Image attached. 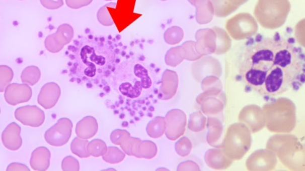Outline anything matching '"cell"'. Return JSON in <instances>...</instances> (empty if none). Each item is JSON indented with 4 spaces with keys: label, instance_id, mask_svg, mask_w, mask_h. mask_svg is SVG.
I'll list each match as a JSON object with an SVG mask.
<instances>
[{
    "label": "cell",
    "instance_id": "obj_3",
    "mask_svg": "<svg viewBox=\"0 0 305 171\" xmlns=\"http://www.w3.org/2000/svg\"><path fill=\"white\" fill-rule=\"evenodd\" d=\"M265 127L272 133H290L296 126V106L291 99L281 97L263 106Z\"/></svg>",
    "mask_w": 305,
    "mask_h": 171
},
{
    "label": "cell",
    "instance_id": "obj_27",
    "mask_svg": "<svg viewBox=\"0 0 305 171\" xmlns=\"http://www.w3.org/2000/svg\"><path fill=\"white\" fill-rule=\"evenodd\" d=\"M103 90H105V92L108 93L110 92V88L109 86H106L105 88H103Z\"/></svg>",
    "mask_w": 305,
    "mask_h": 171
},
{
    "label": "cell",
    "instance_id": "obj_32",
    "mask_svg": "<svg viewBox=\"0 0 305 171\" xmlns=\"http://www.w3.org/2000/svg\"><path fill=\"white\" fill-rule=\"evenodd\" d=\"M20 1H23V0H20Z\"/></svg>",
    "mask_w": 305,
    "mask_h": 171
},
{
    "label": "cell",
    "instance_id": "obj_1",
    "mask_svg": "<svg viewBox=\"0 0 305 171\" xmlns=\"http://www.w3.org/2000/svg\"><path fill=\"white\" fill-rule=\"evenodd\" d=\"M249 91L269 101L305 84V54L280 36L257 38L243 51L238 67Z\"/></svg>",
    "mask_w": 305,
    "mask_h": 171
},
{
    "label": "cell",
    "instance_id": "obj_12",
    "mask_svg": "<svg viewBox=\"0 0 305 171\" xmlns=\"http://www.w3.org/2000/svg\"><path fill=\"white\" fill-rule=\"evenodd\" d=\"M51 152L46 147L41 146L35 149L31 154L30 165L32 169L45 171L49 168Z\"/></svg>",
    "mask_w": 305,
    "mask_h": 171
},
{
    "label": "cell",
    "instance_id": "obj_13",
    "mask_svg": "<svg viewBox=\"0 0 305 171\" xmlns=\"http://www.w3.org/2000/svg\"><path fill=\"white\" fill-rule=\"evenodd\" d=\"M54 34L58 43L64 47L72 41L74 31L72 26L64 24L60 25Z\"/></svg>",
    "mask_w": 305,
    "mask_h": 171
},
{
    "label": "cell",
    "instance_id": "obj_30",
    "mask_svg": "<svg viewBox=\"0 0 305 171\" xmlns=\"http://www.w3.org/2000/svg\"><path fill=\"white\" fill-rule=\"evenodd\" d=\"M77 80H78V83H80L81 81V80L80 79H77Z\"/></svg>",
    "mask_w": 305,
    "mask_h": 171
},
{
    "label": "cell",
    "instance_id": "obj_28",
    "mask_svg": "<svg viewBox=\"0 0 305 171\" xmlns=\"http://www.w3.org/2000/svg\"><path fill=\"white\" fill-rule=\"evenodd\" d=\"M87 87L88 88H89V89L92 88V87H93L92 84H91L90 83H87Z\"/></svg>",
    "mask_w": 305,
    "mask_h": 171
},
{
    "label": "cell",
    "instance_id": "obj_6",
    "mask_svg": "<svg viewBox=\"0 0 305 171\" xmlns=\"http://www.w3.org/2000/svg\"><path fill=\"white\" fill-rule=\"evenodd\" d=\"M240 121L247 127L252 133H258L265 127L266 118L264 110L260 106L249 105L242 109Z\"/></svg>",
    "mask_w": 305,
    "mask_h": 171
},
{
    "label": "cell",
    "instance_id": "obj_18",
    "mask_svg": "<svg viewBox=\"0 0 305 171\" xmlns=\"http://www.w3.org/2000/svg\"><path fill=\"white\" fill-rule=\"evenodd\" d=\"M14 77V71L11 67L6 65L0 66V92H5L7 86L11 84Z\"/></svg>",
    "mask_w": 305,
    "mask_h": 171
},
{
    "label": "cell",
    "instance_id": "obj_22",
    "mask_svg": "<svg viewBox=\"0 0 305 171\" xmlns=\"http://www.w3.org/2000/svg\"><path fill=\"white\" fill-rule=\"evenodd\" d=\"M61 169L63 171H79V161L75 157L67 156L64 157L61 162Z\"/></svg>",
    "mask_w": 305,
    "mask_h": 171
},
{
    "label": "cell",
    "instance_id": "obj_17",
    "mask_svg": "<svg viewBox=\"0 0 305 171\" xmlns=\"http://www.w3.org/2000/svg\"><path fill=\"white\" fill-rule=\"evenodd\" d=\"M125 154L118 147H108V151L102 156L105 162L110 164H116L122 162L124 159Z\"/></svg>",
    "mask_w": 305,
    "mask_h": 171
},
{
    "label": "cell",
    "instance_id": "obj_25",
    "mask_svg": "<svg viewBox=\"0 0 305 171\" xmlns=\"http://www.w3.org/2000/svg\"><path fill=\"white\" fill-rule=\"evenodd\" d=\"M6 171H30V169L26 164L14 162L9 164Z\"/></svg>",
    "mask_w": 305,
    "mask_h": 171
},
{
    "label": "cell",
    "instance_id": "obj_8",
    "mask_svg": "<svg viewBox=\"0 0 305 171\" xmlns=\"http://www.w3.org/2000/svg\"><path fill=\"white\" fill-rule=\"evenodd\" d=\"M32 90L27 83H11L5 90V99L8 104L16 106L30 101Z\"/></svg>",
    "mask_w": 305,
    "mask_h": 171
},
{
    "label": "cell",
    "instance_id": "obj_4",
    "mask_svg": "<svg viewBox=\"0 0 305 171\" xmlns=\"http://www.w3.org/2000/svg\"><path fill=\"white\" fill-rule=\"evenodd\" d=\"M73 123L70 119L62 118L45 131L44 138L52 146L61 147L70 140L72 133Z\"/></svg>",
    "mask_w": 305,
    "mask_h": 171
},
{
    "label": "cell",
    "instance_id": "obj_26",
    "mask_svg": "<svg viewBox=\"0 0 305 171\" xmlns=\"http://www.w3.org/2000/svg\"><path fill=\"white\" fill-rule=\"evenodd\" d=\"M96 67H89L84 71V74L90 77H93L96 75Z\"/></svg>",
    "mask_w": 305,
    "mask_h": 171
},
{
    "label": "cell",
    "instance_id": "obj_9",
    "mask_svg": "<svg viewBox=\"0 0 305 171\" xmlns=\"http://www.w3.org/2000/svg\"><path fill=\"white\" fill-rule=\"evenodd\" d=\"M61 95V89L57 83L49 82L42 87L38 96V104L45 109L53 108Z\"/></svg>",
    "mask_w": 305,
    "mask_h": 171
},
{
    "label": "cell",
    "instance_id": "obj_2",
    "mask_svg": "<svg viewBox=\"0 0 305 171\" xmlns=\"http://www.w3.org/2000/svg\"><path fill=\"white\" fill-rule=\"evenodd\" d=\"M276 154L285 167L293 171H305V146L296 135L277 133L269 138L266 147Z\"/></svg>",
    "mask_w": 305,
    "mask_h": 171
},
{
    "label": "cell",
    "instance_id": "obj_16",
    "mask_svg": "<svg viewBox=\"0 0 305 171\" xmlns=\"http://www.w3.org/2000/svg\"><path fill=\"white\" fill-rule=\"evenodd\" d=\"M91 156L95 157L103 156L108 151V147L105 141L100 139H94L89 141L87 147Z\"/></svg>",
    "mask_w": 305,
    "mask_h": 171
},
{
    "label": "cell",
    "instance_id": "obj_14",
    "mask_svg": "<svg viewBox=\"0 0 305 171\" xmlns=\"http://www.w3.org/2000/svg\"><path fill=\"white\" fill-rule=\"evenodd\" d=\"M41 73L40 69L37 66H31L25 68L21 74V80L23 83H27L29 86H34L41 78Z\"/></svg>",
    "mask_w": 305,
    "mask_h": 171
},
{
    "label": "cell",
    "instance_id": "obj_20",
    "mask_svg": "<svg viewBox=\"0 0 305 171\" xmlns=\"http://www.w3.org/2000/svg\"><path fill=\"white\" fill-rule=\"evenodd\" d=\"M128 133L126 131L119 130H113L110 134V140L112 143L116 145H120L122 149L125 150L127 146Z\"/></svg>",
    "mask_w": 305,
    "mask_h": 171
},
{
    "label": "cell",
    "instance_id": "obj_31",
    "mask_svg": "<svg viewBox=\"0 0 305 171\" xmlns=\"http://www.w3.org/2000/svg\"><path fill=\"white\" fill-rule=\"evenodd\" d=\"M105 1H107V2H111V1H113V0H105Z\"/></svg>",
    "mask_w": 305,
    "mask_h": 171
},
{
    "label": "cell",
    "instance_id": "obj_15",
    "mask_svg": "<svg viewBox=\"0 0 305 171\" xmlns=\"http://www.w3.org/2000/svg\"><path fill=\"white\" fill-rule=\"evenodd\" d=\"M89 141L79 137H75L70 144L71 151L80 158H87L91 155L88 151L87 147Z\"/></svg>",
    "mask_w": 305,
    "mask_h": 171
},
{
    "label": "cell",
    "instance_id": "obj_7",
    "mask_svg": "<svg viewBox=\"0 0 305 171\" xmlns=\"http://www.w3.org/2000/svg\"><path fill=\"white\" fill-rule=\"evenodd\" d=\"M15 117L23 125L39 127L45 121L44 112L36 105H26L16 109Z\"/></svg>",
    "mask_w": 305,
    "mask_h": 171
},
{
    "label": "cell",
    "instance_id": "obj_24",
    "mask_svg": "<svg viewBox=\"0 0 305 171\" xmlns=\"http://www.w3.org/2000/svg\"><path fill=\"white\" fill-rule=\"evenodd\" d=\"M93 0H65L68 8L72 9H79L89 6Z\"/></svg>",
    "mask_w": 305,
    "mask_h": 171
},
{
    "label": "cell",
    "instance_id": "obj_21",
    "mask_svg": "<svg viewBox=\"0 0 305 171\" xmlns=\"http://www.w3.org/2000/svg\"><path fill=\"white\" fill-rule=\"evenodd\" d=\"M44 45L45 48L48 51L51 53H59L60 51L63 49L64 46L58 43L54 34L48 35L45 38L44 41Z\"/></svg>",
    "mask_w": 305,
    "mask_h": 171
},
{
    "label": "cell",
    "instance_id": "obj_23",
    "mask_svg": "<svg viewBox=\"0 0 305 171\" xmlns=\"http://www.w3.org/2000/svg\"><path fill=\"white\" fill-rule=\"evenodd\" d=\"M40 3L48 10H57L64 5L63 0H40Z\"/></svg>",
    "mask_w": 305,
    "mask_h": 171
},
{
    "label": "cell",
    "instance_id": "obj_5",
    "mask_svg": "<svg viewBox=\"0 0 305 171\" xmlns=\"http://www.w3.org/2000/svg\"><path fill=\"white\" fill-rule=\"evenodd\" d=\"M278 160L274 151L265 148L254 151L249 157L246 166L250 170L271 171L276 167Z\"/></svg>",
    "mask_w": 305,
    "mask_h": 171
},
{
    "label": "cell",
    "instance_id": "obj_11",
    "mask_svg": "<svg viewBox=\"0 0 305 171\" xmlns=\"http://www.w3.org/2000/svg\"><path fill=\"white\" fill-rule=\"evenodd\" d=\"M98 130L99 124L96 118L87 116L77 124L75 133L77 137L89 140L95 136Z\"/></svg>",
    "mask_w": 305,
    "mask_h": 171
},
{
    "label": "cell",
    "instance_id": "obj_19",
    "mask_svg": "<svg viewBox=\"0 0 305 171\" xmlns=\"http://www.w3.org/2000/svg\"><path fill=\"white\" fill-rule=\"evenodd\" d=\"M114 5H115V3H110L99 9L98 12H97V18L100 24L105 26V27H110V26L114 24V22H113L108 10V7L114 8L115 6H112Z\"/></svg>",
    "mask_w": 305,
    "mask_h": 171
},
{
    "label": "cell",
    "instance_id": "obj_29",
    "mask_svg": "<svg viewBox=\"0 0 305 171\" xmlns=\"http://www.w3.org/2000/svg\"><path fill=\"white\" fill-rule=\"evenodd\" d=\"M104 95H105V93H101L100 94V96L101 97H103Z\"/></svg>",
    "mask_w": 305,
    "mask_h": 171
},
{
    "label": "cell",
    "instance_id": "obj_10",
    "mask_svg": "<svg viewBox=\"0 0 305 171\" xmlns=\"http://www.w3.org/2000/svg\"><path fill=\"white\" fill-rule=\"evenodd\" d=\"M21 127L15 122L9 124L3 131L2 139L3 145L10 150H18L22 146Z\"/></svg>",
    "mask_w": 305,
    "mask_h": 171
}]
</instances>
